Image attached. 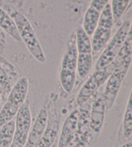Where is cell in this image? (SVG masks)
Here are the masks:
<instances>
[{
  "label": "cell",
  "mask_w": 132,
  "mask_h": 147,
  "mask_svg": "<svg viewBox=\"0 0 132 147\" xmlns=\"http://www.w3.org/2000/svg\"><path fill=\"white\" fill-rule=\"evenodd\" d=\"M32 121L31 112L27 101L18 110L15 122V130L10 147H25L28 140Z\"/></svg>",
  "instance_id": "obj_3"
},
{
  "label": "cell",
  "mask_w": 132,
  "mask_h": 147,
  "mask_svg": "<svg viewBox=\"0 0 132 147\" xmlns=\"http://www.w3.org/2000/svg\"><path fill=\"white\" fill-rule=\"evenodd\" d=\"M77 55L78 52L76 49L75 44H72L68 47L63 56L61 69L76 72Z\"/></svg>",
  "instance_id": "obj_15"
},
{
  "label": "cell",
  "mask_w": 132,
  "mask_h": 147,
  "mask_svg": "<svg viewBox=\"0 0 132 147\" xmlns=\"http://www.w3.org/2000/svg\"><path fill=\"white\" fill-rule=\"evenodd\" d=\"M55 112L51 116L48 115L46 127L42 135L40 140L37 144L36 147H51L55 141L59 131V119Z\"/></svg>",
  "instance_id": "obj_7"
},
{
  "label": "cell",
  "mask_w": 132,
  "mask_h": 147,
  "mask_svg": "<svg viewBox=\"0 0 132 147\" xmlns=\"http://www.w3.org/2000/svg\"><path fill=\"white\" fill-rule=\"evenodd\" d=\"M101 12L90 6L84 17L83 28L89 36L93 35L98 25Z\"/></svg>",
  "instance_id": "obj_13"
},
{
  "label": "cell",
  "mask_w": 132,
  "mask_h": 147,
  "mask_svg": "<svg viewBox=\"0 0 132 147\" xmlns=\"http://www.w3.org/2000/svg\"><path fill=\"white\" fill-rule=\"evenodd\" d=\"M15 130V121L12 120L3 126L0 130V147H10Z\"/></svg>",
  "instance_id": "obj_17"
},
{
  "label": "cell",
  "mask_w": 132,
  "mask_h": 147,
  "mask_svg": "<svg viewBox=\"0 0 132 147\" xmlns=\"http://www.w3.org/2000/svg\"><path fill=\"white\" fill-rule=\"evenodd\" d=\"M0 27L17 41H22L15 22L0 7Z\"/></svg>",
  "instance_id": "obj_12"
},
{
  "label": "cell",
  "mask_w": 132,
  "mask_h": 147,
  "mask_svg": "<svg viewBox=\"0 0 132 147\" xmlns=\"http://www.w3.org/2000/svg\"><path fill=\"white\" fill-rule=\"evenodd\" d=\"M113 24L114 23H113L111 6L110 4L108 3L101 12L97 26L112 30Z\"/></svg>",
  "instance_id": "obj_21"
},
{
  "label": "cell",
  "mask_w": 132,
  "mask_h": 147,
  "mask_svg": "<svg viewBox=\"0 0 132 147\" xmlns=\"http://www.w3.org/2000/svg\"><path fill=\"white\" fill-rule=\"evenodd\" d=\"M132 99L131 94H130L129 99L126 105L125 115L123 118V134L128 138L131 137L132 132Z\"/></svg>",
  "instance_id": "obj_19"
},
{
  "label": "cell",
  "mask_w": 132,
  "mask_h": 147,
  "mask_svg": "<svg viewBox=\"0 0 132 147\" xmlns=\"http://www.w3.org/2000/svg\"><path fill=\"white\" fill-rule=\"evenodd\" d=\"M18 110L19 109L11 105L7 102L0 112V128L13 120L14 117L16 116Z\"/></svg>",
  "instance_id": "obj_22"
},
{
  "label": "cell",
  "mask_w": 132,
  "mask_h": 147,
  "mask_svg": "<svg viewBox=\"0 0 132 147\" xmlns=\"http://www.w3.org/2000/svg\"><path fill=\"white\" fill-rule=\"evenodd\" d=\"M111 72L106 69L96 70L84 84L79 92L77 99L79 105L81 106L85 103L106 82Z\"/></svg>",
  "instance_id": "obj_5"
},
{
  "label": "cell",
  "mask_w": 132,
  "mask_h": 147,
  "mask_svg": "<svg viewBox=\"0 0 132 147\" xmlns=\"http://www.w3.org/2000/svg\"><path fill=\"white\" fill-rule=\"evenodd\" d=\"M106 106L102 96L94 102L90 117V127L94 132H99L103 123Z\"/></svg>",
  "instance_id": "obj_10"
},
{
  "label": "cell",
  "mask_w": 132,
  "mask_h": 147,
  "mask_svg": "<svg viewBox=\"0 0 132 147\" xmlns=\"http://www.w3.org/2000/svg\"><path fill=\"white\" fill-rule=\"evenodd\" d=\"M79 112L75 110L67 117L61 134L59 147H74Z\"/></svg>",
  "instance_id": "obj_6"
},
{
  "label": "cell",
  "mask_w": 132,
  "mask_h": 147,
  "mask_svg": "<svg viewBox=\"0 0 132 147\" xmlns=\"http://www.w3.org/2000/svg\"><path fill=\"white\" fill-rule=\"evenodd\" d=\"M108 1L109 0H92L90 6L98 11L101 12L106 5L108 3Z\"/></svg>",
  "instance_id": "obj_24"
},
{
  "label": "cell",
  "mask_w": 132,
  "mask_h": 147,
  "mask_svg": "<svg viewBox=\"0 0 132 147\" xmlns=\"http://www.w3.org/2000/svg\"><path fill=\"white\" fill-rule=\"evenodd\" d=\"M59 78L63 90L67 93L72 92L75 83L76 72L61 69Z\"/></svg>",
  "instance_id": "obj_18"
},
{
  "label": "cell",
  "mask_w": 132,
  "mask_h": 147,
  "mask_svg": "<svg viewBox=\"0 0 132 147\" xmlns=\"http://www.w3.org/2000/svg\"><path fill=\"white\" fill-rule=\"evenodd\" d=\"M0 85L6 91L11 90L9 76L0 65Z\"/></svg>",
  "instance_id": "obj_23"
},
{
  "label": "cell",
  "mask_w": 132,
  "mask_h": 147,
  "mask_svg": "<svg viewBox=\"0 0 132 147\" xmlns=\"http://www.w3.org/2000/svg\"><path fill=\"white\" fill-rule=\"evenodd\" d=\"M129 68L130 66L127 65L116 68L108 78L105 92L102 96L106 109H110L112 107Z\"/></svg>",
  "instance_id": "obj_4"
},
{
  "label": "cell",
  "mask_w": 132,
  "mask_h": 147,
  "mask_svg": "<svg viewBox=\"0 0 132 147\" xmlns=\"http://www.w3.org/2000/svg\"><path fill=\"white\" fill-rule=\"evenodd\" d=\"M75 46L78 54H92L91 39L83 27H79L75 36Z\"/></svg>",
  "instance_id": "obj_14"
},
{
  "label": "cell",
  "mask_w": 132,
  "mask_h": 147,
  "mask_svg": "<svg viewBox=\"0 0 132 147\" xmlns=\"http://www.w3.org/2000/svg\"><path fill=\"white\" fill-rule=\"evenodd\" d=\"M121 147H132L131 143L129 142V143H125V144H124L123 146H121Z\"/></svg>",
  "instance_id": "obj_25"
},
{
  "label": "cell",
  "mask_w": 132,
  "mask_h": 147,
  "mask_svg": "<svg viewBox=\"0 0 132 147\" xmlns=\"http://www.w3.org/2000/svg\"><path fill=\"white\" fill-rule=\"evenodd\" d=\"M130 0H112L111 10L113 16V23H116L122 17L127 9Z\"/></svg>",
  "instance_id": "obj_20"
},
{
  "label": "cell",
  "mask_w": 132,
  "mask_h": 147,
  "mask_svg": "<svg viewBox=\"0 0 132 147\" xmlns=\"http://www.w3.org/2000/svg\"><path fill=\"white\" fill-rule=\"evenodd\" d=\"M28 91V80L25 77H23L18 80L10 92L7 103L16 108L25 103Z\"/></svg>",
  "instance_id": "obj_9"
},
{
  "label": "cell",
  "mask_w": 132,
  "mask_h": 147,
  "mask_svg": "<svg viewBox=\"0 0 132 147\" xmlns=\"http://www.w3.org/2000/svg\"><path fill=\"white\" fill-rule=\"evenodd\" d=\"M93 63L92 54H78L77 60V70L78 75L81 78H84L88 74Z\"/></svg>",
  "instance_id": "obj_16"
},
{
  "label": "cell",
  "mask_w": 132,
  "mask_h": 147,
  "mask_svg": "<svg viewBox=\"0 0 132 147\" xmlns=\"http://www.w3.org/2000/svg\"><path fill=\"white\" fill-rule=\"evenodd\" d=\"M130 30L131 22L129 20L125 21L97 60L96 65V70L106 69L113 61L125 43Z\"/></svg>",
  "instance_id": "obj_2"
},
{
  "label": "cell",
  "mask_w": 132,
  "mask_h": 147,
  "mask_svg": "<svg viewBox=\"0 0 132 147\" xmlns=\"http://www.w3.org/2000/svg\"><path fill=\"white\" fill-rule=\"evenodd\" d=\"M112 30L97 26L91 41L92 52H99L106 45L111 38Z\"/></svg>",
  "instance_id": "obj_11"
},
{
  "label": "cell",
  "mask_w": 132,
  "mask_h": 147,
  "mask_svg": "<svg viewBox=\"0 0 132 147\" xmlns=\"http://www.w3.org/2000/svg\"><path fill=\"white\" fill-rule=\"evenodd\" d=\"M48 115V112L45 108L41 110L34 123L32 130L28 134V140L25 145L26 147H36L45 130Z\"/></svg>",
  "instance_id": "obj_8"
},
{
  "label": "cell",
  "mask_w": 132,
  "mask_h": 147,
  "mask_svg": "<svg viewBox=\"0 0 132 147\" xmlns=\"http://www.w3.org/2000/svg\"><path fill=\"white\" fill-rule=\"evenodd\" d=\"M14 18L22 41L24 42L26 48L34 58L39 63H43L46 61L45 54L31 23L20 12L15 13Z\"/></svg>",
  "instance_id": "obj_1"
}]
</instances>
